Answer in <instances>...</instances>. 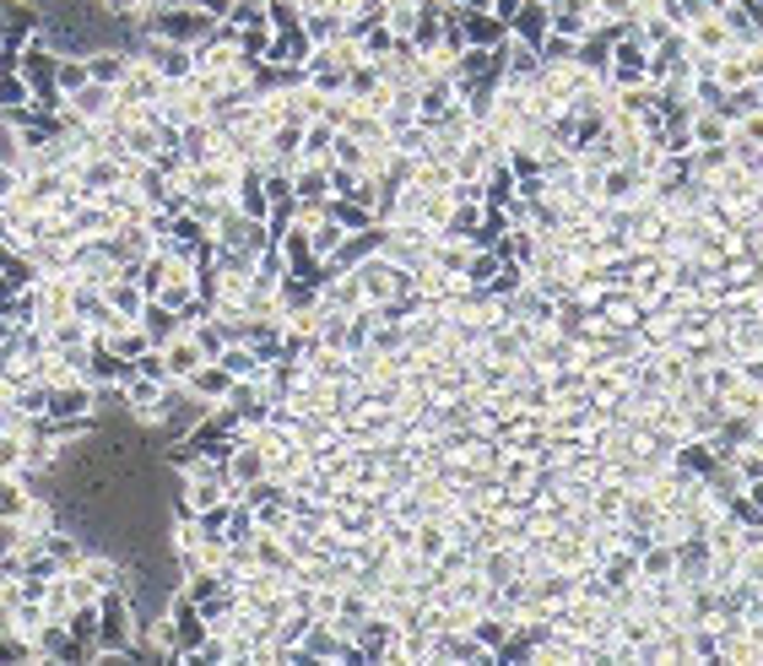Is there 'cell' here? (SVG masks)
<instances>
[{
  "label": "cell",
  "instance_id": "obj_1",
  "mask_svg": "<svg viewBox=\"0 0 763 666\" xmlns=\"http://www.w3.org/2000/svg\"><path fill=\"white\" fill-rule=\"evenodd\" d=\"M509 27H514L520 44H542V38L553 33V5H542V0H520V5L509 11Z\"/></svg>",
  "mask_w": 763,
  "mask_h": 666
},
{
  "label": "cell",
  "instance_id": "obj_2",
  "mask_svg": "<svg viewBox=\"0 0 763 666\" xmlns=\"http://www.w3.org/2000/svg\"><path fill=\"white\" fill-rule=\"evenodd\" d=\"M682 33H688V44H693V55H726V49H731V27L720 22V11H710V16H699V22H688Z\"/></svg>",
  "mask_w": 763,
  "mask_h": 666
},
{
  "label": "cell",
  "instance_id": "obj_3",
  "mask_svg": "<svg viewBox=\"0 0 763 666\" xmlns=\"http://www.w3.org/2000/svg\"><path fill=\"white\" fill-rule=\"evenodd\" d=\"M688 131H693V147H726L731 142V120L720 109H693Z\"/></svg>",
  "mask_w": 763,
  "mask_h": 666
},
{
  "label": "cell",
  "instance_id": "obj_4",
  "mask_svg": "<svg viewBox=\"0 0 763 666\" xmlns=\"http://www.w3.org/2000/svg\"><path fill=\"white\" fill-rule=\"evenodd\" d=\"M504 27H509L504 16H487V11L476 16V11H465V38H471V44H487V49H493V44L504 38Z\"/></svg>",
  "mask_w": 763,
  "mask_h": 666
}]
</instances>
